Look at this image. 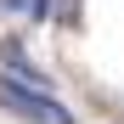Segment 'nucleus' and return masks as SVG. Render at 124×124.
Listing matches in <instances>:
<instances>
[{"label": "nucleus", "instance_id": "f257e3e1", "mask_svg": "<svg viewBox=\"0 0 124 124\" xmlns=\"http://www.w3.org/2000/svg\"><path fill=\"white\" fill-rule=\"evenodd\" d=\"M0 107L17 113V118H28V124H73V113L56 96L34 90V85H11V79H0Z\"/></svg>", "mask_w": 124, "mask_h": 124}]
</instances>
